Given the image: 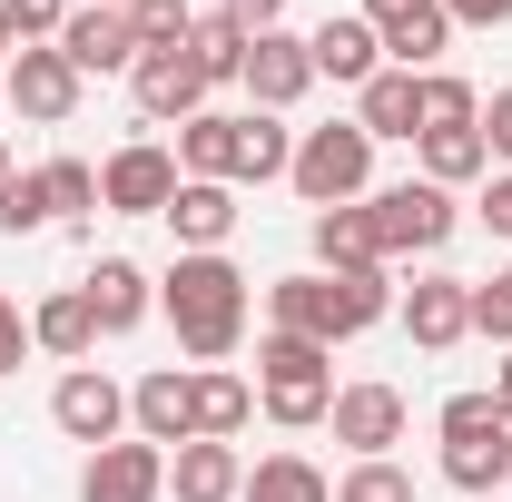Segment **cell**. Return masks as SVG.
<instances>
[{
    "instance_id": "1",
    "label": "cell",
    "mask_w": 512,
    "mask_h": 502,
    "mask_svg": "<svg viewBox=\"0 0 512 502\" xmlns=\"http://www.w3.org/2000/svg\"><path fill=\"white\" fill-rule=\"evenodd\" d=\"M158 315L178 325V355L188 365H227L237 345H247V276H237V256H178L168 276H158Z\"/></svg>"
},
{
    "instance_id": "2",
    "label": "cell",
    "mask_w": 512,
    "mask_h": 502,
    "mask_svg": "<svg viewBox=\"0 0 512 502\" xmlns=\"http://www.w3.org/2000/svg\"><path fill=\"white\" fill-rule=\"evenodd\" d=\"M394 315V276H325V266H296V276H276L266 286V325L276 335H306V345H355L365 325H384Z\"/></svg>"
},
{
    "instance_id": "3",
    "label": "cell",
    "mask_w": 512,
    "mask_h": 502,
    "mask_svg": "<svg viewBox=\"0 0 512 502\" xmlns=\"http://www.w3.org/2000/svg\"><path fill=\"white\" fill-rule=\"evenodd\" d=\"M256 404H266V424H286V434H316L325 414H335V355L306 345V335H256Z\"/></svg>"
},
{
    "instance_id": "4",
    "label": "cell",
    "mask_w": 512,
    "mask_h": 502,
    "mask_svg": "<svg viewBox=\"0 0 512 502\" xmlns=\"http://www.w3.org/2000/svg\"><path fill=\"white\" fill-rule=\"evenodd\" d=\"M434 434H444V483L453 493H503L512 483V424H503V404H493V384L444 394Z\"/></svg>"
},
{
    "instance_id": "5",
    "label": "cell",
    "mask_w": 512,
    "mask_h": 502,
    "mask_svg": "<svg viewBox=\"0 0 512 502\" xmlns=\"http://www.w3.org/2000/svg\"><path fill=\"white\" fill-rule=\"evenodd\" d=\"M286 188L306 207H355L375 197V138L355 119H325V128H296V158H286Z\"/></svg>"
},
{
    "instance_id": "6",
    "label": "cell",
    "mask_w": 512,
    "mask_h": 502,
    "mask_svg": "<svg viewBox=\"0 0 512 502\" xmlns=\"http://www.w3.org/2000/svg\"><path fill=\"white\" fill-rule=\"evenodd\" d=\"M365 207H375L384 266H394V256H444V247H453V227H463L453 188H434V178H394V188H375Z\"/></svg>"
},
{
    "instance_id": "7",
    "label": "cell",
    "mask_w": 512,
    "mask_h": 502,
    "mask_svg": "<svg viewBox=\"0 0 512 502\" xmlns=\"http://www.w3.org/2000/svg\"><path fill=\"white\" fill-rule=\"evenodd\" d=\"M79 89H89V79L69 69L60 40H20L10 69H0V99H10L30 128H69V119H79Z\"/></svg>"
},
{
    "instance_id": "8",
    "label": "cell",
    "mask_w": 512,
    "mask_h": 502,
    "mask_svg": "<svg viewBox=\"0 0 512 502\" xmlns=\"http://www.w3.org/2000/svg\"><path fill=\"white\" fill-rule=\"evenodd\" d=\"M168 197H178V148L168 138H128L99 158V207L109 217H168Z\"/></svg>"
},
{
    "instance_id": "9",
    "label": "cell",
    "mask_w": 512,
    "mask_h": 502,
    "mask_svg": "<svg viewBox=\"0 0 512 502\" xmlns=\"http://www.w3.org/2000/svg\"><path fill=\"white\" fill-rule=\"evenodd\" d=\"M50 424H60L69 443H128V384L99 375V365H69L60 384H50Z\"/></svg>"
},
{
    "instance_id": "10",
    "label": "cell",
    "mask_w": 512,
    "mask_h": 502,
    "mask_svg": "<svg viewBox=\"0 0 512 502\" xmlns=\"http://www.w3.org/2000/svg\"><path fill=\"white\" fill-rule=\"evenodd\" d=\"M237 89H247V109H276V119H286V109L316 89V50H306V30H286V20H276V30H256Z\"/></svg>"
},
{
    "instance_id": "11",
    "label": "cell",
    "mask_w": 512,
    "mask_h": 502,
    "mask_svg": "<svg viewBox=\"0 0 512 502\" xmlns=\"http://www.w3.org/2000/svg\"><path fill=\"white\" fill-rule=\"evenodd\" d=\"M335 443L355 453V463H384L394 443H404V384H384V375H365V384H335Z\"/></svg>"
},
{
    "instance_id": "12",
    "label": "cell",
    "mask_w": 512,
    "mask_h": 502,
    "mask_svg": "<svg viewBox=\"0 0 512 502\" xmlns=\"http://www.w3.org/2000/svg\"><path fill=\"white\" fill-rule=\"evenodd\" d=\"M128 99H138V119H148V128H188L197 109H207V69H197L188 50H138Z\"/></svg>"
},
{
    "instance_id": "13",
    "label": "cell",
    "mask_w": 512,
    "mask_h": 502,
    "mask_svg": "<svg viewBox=\"0 0 512 502\" xmlns=\"http://www.w3.org/2000/svg\"><path fill=\"white\" fill-rule=\"evenodd\" d=\"M394 325H404V335H414L424 355H453V345L473 335V286L434 266V276H414V286L394 296Z\"/></svg>"
},
{
    "instance_id": "14",
    "label": "cell",
    "mask_w": 512,
    "mask_h": 502,
    "mask_svg": "<svg viewBox=\"0 0 512 502\" xmlns=\"http://www.w3.org/2000/svg\"><path fill=\"white\" fill-rule=\"evenodd\" d=\"M128 434L138 443H197V375L188 365H148V375L128 384Z\"/></svg>"
},
{
    "instance_id": "15",
    "label": "cell",
    "mask_w": 512,
    "mask_h": 502,
    "mask_svg": "<svg viewBox=\"0 0 512 502\" xmlns=\"http://www.w3.org/2000/svg\"><path fill=\"white\" fill-rule=\"evenodd\" d=\"M79 502H168V453L158 443H99L79 463Z\"/></svg>"
},
{
    "instance_id": "16",
    "label": "cell",
    "mask_w": 512,
    "mask_h": 502,
    "mask_svg": "<svg viewBox=\"0 0 512 502\" xmlns=\"http://www.w3.org/2000/svg\"><path fill=\"white\" fill-rule=\"evenodd\" d=\"M365 20H375V40H384L394 69H444V50H453L444 0H365Z\"/></svg>"
},
{
    "instance_id": "17",
    "label": "cell",
    "mask_w": 512,
    "mask_h": 502,
    "mask_svg": "<svg viewBox=\"0 0 512 502\" xmlns=\"http://www.w3.org/2000/svg\"><path fill=\"white\" fill-rule=\"evenodd\" d=\"M60 50H69V69H79V79H109V69H138V20H128V10H99V0H79V10H69L60 20Z\"/></svg>"
},
{
    "instance_id": "18",
    "label": "cell",
    "mask_w": 512,
    "mask_h": 502,
    "mask_svg": "<svg viewBox=\"0 0 512 502\" xmlns=\"http://www.w3.org/2000/svg\"><path fill=\"white\" fill-rule=\"evenodd\" d=\"M79 296L99 315V335H138V325L158 315V276H148L138 256H99V266L79 276Z\"/></svg>"
},
{
    "instance_id": "19",
    "label": "cell",
    "mask_w": 512,
    "mask_h": 502,
    "mask_svg": "<svg viewBox=\"0 0 512 502\" xmlns=\"http://www.w3.org/2000/svg\"><path fill=\"white\" fill-rule=\"evenodd\" d=\"M237 188L227 178H178V197H168V237H178V256H217L227 237H237Z\"/></svg>"
},
{
    "instance_id": "20",
    "label": "cell",
    "mask_w": 512,
    "mask_h": 502,
    "mask_svg": "<svg viewBox=\"0 0 512 502\" xmlns=\"http://www.w3.org/2000/svg\"><path fill=\"white\" fill-rule=\"evenodd\" d=\"M306 247H316L325 276H375L384 266V237H375V207L355 197V207H316L306 217Z\"/></svg>"
},
{
    "instance_id": "21",
    "label": "cell",
    "mask_w": 512,
    "mask_h": 502,
    "mask_svg": "<svg viewBox=\"0 0 512 502\" xmlns=\"http://www.w3.org/2000/svg\"><path fill=\"white\" fill-rule=\"evenodd\" d=\"M306 50H316V79H335V89H365V79L384 69V40H375V20H365V10L316 20V30H306Z\"/></svg>"
},
{
    "instance_id": "22",
    "label": "cell",
    "mask_w": 512,
    "mask_h": 502,
    "mask_svg": "<svg viewBox=\"0 0 512 502\" xmlns=\"http://www.w3.org/2000/svg\"><path fill=\"white\" fill-rule=\"evenodd\" d=\"M355 128H365V138H424V69H394L384 60L375 79H365V89H355Z\"/></svg>"
},
{
    "instance_id": "23",
    "label": "cell",
    "mask_w": 512,
    "mask_h": 502,
    "mask_svg": "<svg viewBox=\"0 0 512 502\" xmlns=\"http://www.w3.org/2000/svg\"><path fill=\"white\" fill-rule=\"evenodd\" d=\"M168 493H178V502H237V493H247L237 443H178V453H168Z\"/></svg>"
},
{
    "instance_id": "24",
    "label": "cell",
    "mask_w": 512,
    "mask_h": 502,
    "mask_svg": "<svg viewBox=\"0 0 512 502\" xmlns=\"http://www.w3.org/2000/svg\"><path fill=\"white\" fill-rule=\"evenodd\" d=\"M30 345L60 355V365H89V355H99V315H89V296H79V286L40 296V306H30Z\"/></svg>"
},
{
    "instance_id": "25",
    "label": "cell",
    "mask_w": 512,
    "mask_h": 502,
    "mask_svg": "<svg viewBox=\"0 0 512 502\" xmlns=\"http://www.w3.org/2000/svg\"><path fill=\"white\" fill-rule=\"evenodd\" d=\"M197 375V443H237L256 424V384L237 365H188Z\"/></svg>"
},
{
    "instance_id": "26",
    "label": "cell",
    "mask_w": 512,
    "mask_h": 502,
    "mask_svg": "<svg viewBox=\"0 0 512 502\" xmlns=\"http://www.w3.org/2000/svg\"><path fill=\"white\" fill-rule=\"evenodd\" d=\"M286 158H296V128L276 109H237V188H276Z\"/></svg>"
},
{
    "instance_id": "27",
    "label": "cell",
    "mask_w": 512,
    "mask_h": 502,
    "mask_svg": "<svg viewBox=\"0 0 512 502\" xmlns=\"http://www.w3.org/2000/svg\"><path fill=\"white\" fill-rule=\"evenodd\" d=\"M237 502H335V483H325L316 453H256Z\"/></svg>"
},
{
    "instance_id": "28",
    "label": "cell",
    "mask_w": 512,
    "mask_h": 502,
    "mask_svg": "<svg viewBox=\"0 0 512 502\" xmlns=\"http://www.w3.org/2000/svg\"><path fill=\"white\" fill-rule=\"evenodd\" d=\"M247 20H237V10H227V0H217V10H197L188 20V60L207 69V89H227V79H237V69H247Z\"/></svg>"
},
{
    "instance_id": "29",
    "label": "cell",
    "mask_w": 512,
    "mask_h": 502,
    "mask_svg": "<svg viewBox=\"0 0 512 502\" xmlns=\"http://www.w3.org/2000/svg\"><path fill=\"white\" fill-rule=\"evenodd\" d=\"M178 178H227L237 188V109H197L178 128Z\"/></svg>"
},
{
    "instance_id": "30",
    "label": "cell",
    "mask_w": 512,
    "mask_h": 502,
    "mask_svg": "<svg viewBox=\"0 0 512 502\" xmlns=\"http://www.w3.org/2000/svg\"><path fill=\"white\" fill-rule=\"evenodd\" d=\"M414 148H424V178H434V188H473V178H493L483 128H434V138H414Z\"/></svg>"
},
{
    "instance_id": "31",
    "label": "cell",
    "mask_w": 512,
    "mask_h": 502,
    "mask_svg": "<svg viewBox=\"0 0 512 502\" xmlns=\"http://www.w3.org/2000/svg\"><path fill=\"white\" fill-rule=\"evenodd\" d=\"M473 119H483V89L463 69H424V138L434 128H473Z\"/></svg>"
},
{
    "instance_id": "32",
    "label": "cell",
    "mask_w": 512,
    "mask_h": 502,
    "mask_svg": "<svg viewBox=\"0 0 512 502\" xmlns=\"http://www.w3.org/2000/svg\"><path fill=\"white\" fill-rule=\"evenodd\" d=\"M40 188H50V227H69V217H89V207H99V168H89V158H50V168H40Z\"/></svg>"
},
{
    "instance_id": "33",
    "label": "cell",
    "mask_w": 512,
    "mask_h": 502,
    "mask_svg": "<svg viewBox=\"0 0 512 502\" xmlns=\"http://www.w3.org/2000/svg\"><path fill=\"white\" fill-rule=\"evenodd\" d=\"M50 227V188H40V168H10V188H0V237H40Z\"/></svg>"
},
{
    "instance_id": "34",
    "label": "cell",
    "mask_w": 512,
    "mask_h": 502,
    "mask_svg": "<svg viewBox=\"0 0 512 502\" xmlns=\"http://www.w3.org/2000/svg\"><path fill=\"white\" fill-rule=\"evenodd\" d=\"M128 20H138V50H188V0H128Z\"/></svg>"
},
{
    "instance_id": "35",
    "label": "cell",
    "mask_w": 512,
    "mask_h": 502,
    "mask_svg": "<svg viewBox=\"0 0 512 502\" xmlns=\"http://www.w3.org/2000/svg\"><path fill=\"white\" fill-rule=\"evenodd\" d=\"M335 502H414V473L384 453V463H355L345 483H335Z\"/></svg>"
},
{
    "instance_id": "36",
    "label": "cell",
    "mask_w": 512,
    "mask_h": 502,
    "mask_svg": "<svg viewBox=\"0 0 512 502\" xmlns=\"http://www.w3.org/2000/svg\"><path fill=\"white\" fill-rule=\"evenodd\" d=\"M473 335H493V345H512V256L473 286Z\"/></svg>"
},
{
    "instance_id": "37",
    "label": "cell",
    "mask_w": 512,
    "mask_h": 502,
    "mask_svg": "<svg viewBox=\"0 0 512 502\" xmlns=\"http://www.w3.org/2000/svg\"><path fill=\"white\" fill-rule=\"evenodd\" d=\"M0 20L20 30V40H60V20H69V0H0Z\"/></svg>"
},
{
    "instance_id": "38",
    "label": "cell",
    "mask_w": 512,
    "mask_h": 502,
    "mask_svg": "<svg viewBox=\"0 0 512 502\" xmlns=\"http://www.w3.org/2000/svg\"><path fill=\"white\" fill-rule=\"evenodd\" d=\"M483 148H493V168H512V89H493V99H483Z\"/></svg>"
},
{
    "instance_id": "39",
    "label": "cell",
    "mask_w": 512,
    "mask_h": 502,
    "mask_svg": "<svg viewBox=\"0 0 512 502\" xmlns=\"http://www.w3.org/2000/svg\"><path fill=\"white\" fill-rule=\"evenodd\" d=\"M30 355H40V345H30V315H20L10 296H0V375H20Z\"/></svg>"
},
{
    "instance_id": "40",
    "label": "cell",
    "mask_w": 512,
    "mask_h": 502,
    "mask_svg": "<svg viewBox=\"0 0 512 502\" xmlns=\"http://www.w3.org/2000/svg\"><path fill=\"white\" fill-rule=\"evenodd\" d=\"M473 217H483V227L512 247V168H493V178H483V207H473Z\"/></svg>"
},
{
    "instance_id": "41",
    "label": "cell",
    "mask_w": 512,
    "mask_h": 502,
    "mask_svg": "<svg viewBox=\"0 0 512 502\" xmlns=\"http://www.w3.org/2000/svg\"><path fill=\"white\" fill-rule=\"evenodd\" d=\"M453 30H512V0H444Z\"/></svg>"
},
{
    "instance_id": "42",
    "label": "cell",
    "mask_w": 512,
    "mask_h": 502,
    "mask_svg": "<svg viewBox=\"0 0 512 502\" xmlns=\"http://www.w3.org/2000/svg\"><path fill=\"white\" fill-rule=\"evenodd\" d=\"M227 10H237L247 30H276V20H286V0H227Z\"/></svg>"
},
{
    "instance_id": "43",
    "label": "cell",
    "mask_w": 512,
    "mask_h": 502,
    "mask_svg": "<svg viewBox=\"0 0 512 502\" xmlns=\"http://www.w3.org/2000/svg\"><path fill=\"white\" fill-rule=\"evenodd\" d=\"M493 404H503V424H512V345H503V365H493Z\"/></svg>"
},
{
    "instance_id": "44",
    "label": "cell",
    "mask_w": 512,
    "mask_h": 502,
    "mask_svg": "<svg viewBox=\"0 0 512 502\" xmlns=\"http://www.w3.org/2000/svg\"><path fill=\"white\" fill-rule=\"evenodd\" d=\"M10 50H20V30H10V20H0V69H10Z\"/></svg>"
},
{
    "instance_id": "45",
    "label": "cell",
    "mask_w": 512,
    "mask_h": 502,
    "mask_svg": "<svg viewBox=\"0 0 512 502\" xmlns=\"http://www.w3.org/2000/svg\"><path fill=\"white\" fill-rule=\"evenodd\" d=\"M0 188H10V138H0Z\"/></svg>"
},
{
    "instance_id": "46",
    "label": "cell",
    "mask_w": 512,
    "mask_h": 502,
    "mask_svg": "<svg viewBox=\"0 0 512 502\" xmlns=\"http://www.w3.org/2000/svg\"><path fill=\"white\" fill-rule=\"evenodd\" d=\"M99 10H128V0H99Z\"/></svg>"
},
{
    "instance_id": "47",
    "label": "cell",
    "mask_w": 512,
    "mask_h": 502,
    "mask_svg": "<svg viewBox=\"0 0 512 502\" xmlns=\"http://www.w3.org/2000/svg\"><path fill=\"white\" fill-rule=\"evenodd\" d=\"M0 109H10V99H0Z\"/></svg>"
}]
</instances>
